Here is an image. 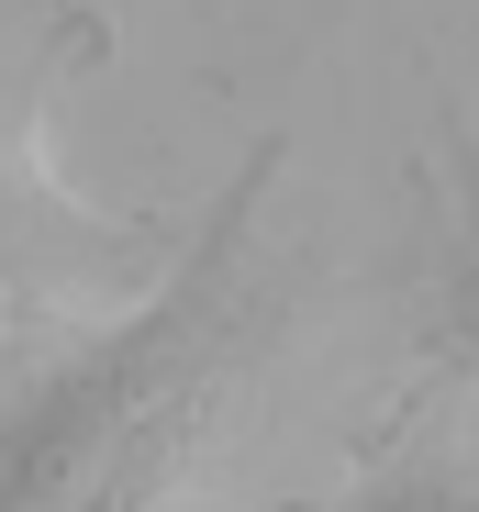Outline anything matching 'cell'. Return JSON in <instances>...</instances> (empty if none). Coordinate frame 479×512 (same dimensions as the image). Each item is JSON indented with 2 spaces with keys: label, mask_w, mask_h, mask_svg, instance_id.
I'll return each instance as SVG.
<instances>
[{
  "label": "cell",
  "mask_w": 479,
  "mask_h": 512,
  "mask_svg": "<svg viewBox=\"0 0 479 512\" xmlns=\"http://www.w3.org/2000/svg\"><path fill=\"white\" fill-rule=\"evenodd\" d=\"M0 301L56 312V301H145V234L67 201L56 167H34L23 123L0 112Z\"/></svg>",
  "instance_id": "obj_2"
},
{
  "label": "cell",
  "mask_w": 479,
  "mask_h": 512,
  "mask_svg": "<svg viewBox=\"0 0 479 512\" xmlns=\"http://www.w3.org/2000/svg\"><path fill=\"white\" fill-rule=\"evenodd\" d=\"M268 201H279V145H257L223 179L201 234L112 334L56 357L0 412V512H168L201 479L279 334Z\"/></svg>",
  "instance_id": "obj_1"
},
{
  "label": "cell",
  "mask_w": 479,
  "mask_h": 512,
  "mask_svg": "<svg viewBox=\"0 0 479 512\" xmlns=\"http://www.w3.org/2000/svg\"><path fill=\"white\" fill-rule=\"evenodd\" d=\"M446 334L479 368V134H457V256H446Z\"/></svg>",
  "instance_id": "obj_4"
},
{
  "label": "cell",
  "mask_w": 479,
  "mask_h": 512,
  "mask_svg": "<svg viewBox=\"0 0 479 512\" xmlns=\"http://www.w3.org/2000/svg\"><path fill=\"white\" fill-rule=\"evenodd\" d=\"M335 512H479V446L413 435V446H390L379 468H357L335 490Z\"/></svg>",
  "instance_id": "obj_3"
}]
</instances>
